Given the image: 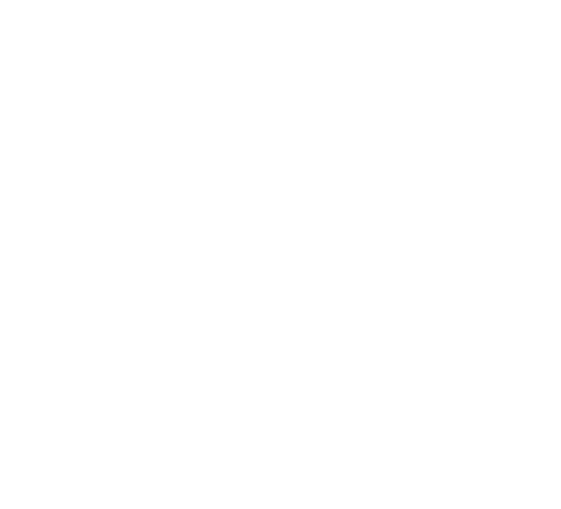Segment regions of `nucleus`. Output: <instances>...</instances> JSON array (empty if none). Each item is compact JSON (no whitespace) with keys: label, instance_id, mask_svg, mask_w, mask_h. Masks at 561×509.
Returning a JSON list of instances; mask_svg holds the SVG:
<instances>
[]
</instances>
